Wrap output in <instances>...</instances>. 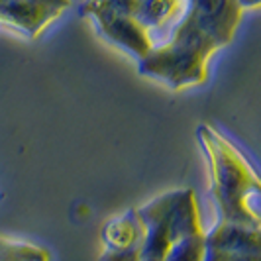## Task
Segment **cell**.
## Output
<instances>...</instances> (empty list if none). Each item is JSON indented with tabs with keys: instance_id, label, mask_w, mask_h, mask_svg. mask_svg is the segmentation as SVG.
<instances>
[{
	"instance_id": "6da1fadb",
	"label": "cell",
	"mask_w": 261,
	"mask_h": 261,
	"mask_svg": "<svg viewBox=\"0 0 261 261\" xmlns=\"http://www.w3.org/2000/svg\"><path fill=\"white\" fill-rule=\"evenodd\" d=\"M198 142L208 159L210 193L224 222L259 226L261 183L249 161L230 144L220 132L200 124L196 128Z\"/></svg>"
},
{
	"instance_id": "7a4b0ae2",
	"label": "cell",
	"mask_w": 261,
	"mask_h": 261,
	"mask_svg": "<svg viewBox=\"0 0 261 261\" xmlns=\"http://www.w3.org/2000/svg\"><path fill=\"white\" fill-rule=\"evenodd\" d=\"M222 45L206 30L181 18L167 43L151 47L144 59L138 61V71L149 79H157L171 89L202 85L208 75V59Z\"/></svg>"
},
{
	"instance_id": "3957f363",
	"label": "cell",
	"mask_w": 261,
	"mask_h": 261,
	"mask_svg": "<svg viewBox=\"0 0 261 261\" xmlns=\"http://www.w3.org/2000/svg\"><path fill=\"white\" fill-rule=\"evenodd\" d=\"M163 261H206V232L200 226L195 193L179 189L173 240Z\"/></svg>"
},
{
	"instance_id": "277c9868",
	"label": "cell",
	"mask_w": 261,
	"mask_h": 261,
	"mask_svg": "<svg viewBox=\"0 0 261 261\" xmlns=\"http://www.w3.org/2000/svg\"><path fill=\"white\" fill-rule=\"evenodd\" d=\"M242 14L238 0H185L183 18L206 30L224 47L232 43Z\"/></svg>"
},
{
	"instance_id": "5b68a950",
	"label": "cell",
	"mask_w": 261,
	"mask_h": 261,
	"mask_svg": "<svg viewBox=\"0 0 261 261\" xmlns=\"http://www.w3.org/2000/svg\"><path fill=\"white\" fill-rule=\"evenodd\" d=\"M69 4L71 0H0V22L28 38H38Z\"/></svg>"
},
{
	"instance_id": "8992f818",
	"label": "cell",
	"mask_w": 261,
	"mask_h": 261,
	"mask_svg": "<svg viewBox=\"0 0 261 261\" xmlns=\"http://www.w3.org/2000/svg\"><path fill=\"white\" fill-rule=\"evenodd\" d=\"M94 24L98 28V34L126 53H130L134 59H144L151 51L153 41L151 32H147L132 14H118V16H105L96 18Z\"/></svg>"
},
{
	"instance_id": "52a82bcc",
	"label": "cell",
	"mask_w": 261,
	"mask_h": 261,
	"mask_svg": "<svg viewBox=\"0 0 261 261\" xmlns=\"http://www.w3.org/2000/svg\"><path fill=\"white\" fill-rule=\"evenodd\" d=\"M102 242L106 249H128L144 242V222L138 208L128 210L126 214L112 218L102 228Z\"/></svg>"
},
{
	"instance_id": "ba28073f",
	"label": "cell",
	"mask_w": 261,
	"mask_h": 261,
	"mask_svg": "<svg viewBox=\"0 0 261 261\" xmlns=\"http://www.w3.org/2000/svg\"><path fill=\"white\" fill-rule=\"evenodd\" d=\"M181 10H185V0H138L134 16L147 32H151L163 28Z\"/></svg>"
},
{
	"instance_id": "9c48e42d",
	"label": "cell",
	"mask_w": 261,
	"mask_h": 261,
	"mask_svg": "<svg viewBox=\"0 0 261 261\" xmlns=\"http://www.w3.org/2000/svg\"><path fill=\"white\" fill-rule=\"evenodd\" d=\"M49 251L0 236V261H49Z\"/></svg>"
},
{
	"instance_id": "30bf717a",
	"label": "cell",
	"mask_w": 261,
	"mask_h": 261,
	"mask_svg": "<svg viewBox=\"0 0 261 261\" xmlns=\"http://www.w3.org/2000/svg\"><path fill=\"white\" fill-rule=\"evenodd\" d=\"M138 0H85L79 8V14L85 18H105V16H118V14L136 12Z\"/></svg>"
},
{
	"instance_id": "8fae6325",
	"label": "cell",
	"mask_w": 261,
	"mask_h": 261,
	"mask_svg": "<svg viewBox=\"0 0 261 261\" xmlns=\"http://www.w3.org/2000/svg\"><path fill=\"white\" fill-rule=\"evenodd\" d=\"M142 244L132 246L128 249H106L105 253L100 255V261H140V257H142Z\"/></svg>"
},
{
	"instance_id": "7c38bea8",
	"label": "cell",
	"mask_w": 261,
	"mask_h": 261,
	"mask_svg": "<svg viewBox=\"0 0 261 261\" xmlns=\"http://www.w3.org/2000/svg\"><path fill=\"white\" fill-rule=\"evenodd\" d=\"M261 0H238V4L242 6V10H253L259 6Z\"/></svg>"
}]
</instances>
